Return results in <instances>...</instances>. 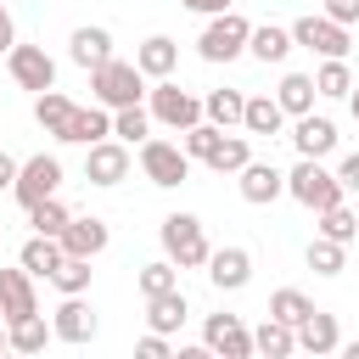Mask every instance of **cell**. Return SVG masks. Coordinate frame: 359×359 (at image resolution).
Segmentation results:
<instances>
[{
    "mask_svg": "<svg viewBox=\"0 0 359 359\" xmlns=\"http://www.w3.org/2000/svg\"><path fill=\"white\" fill-rule=\"evenodd\" d=\"M28 224H34L39 236H62V224H67V208H62L56 196H45V202H34V208H28Z\"/></svg>",
    "mask_w": 359,
    "mask_h": 359,
    "instance_id": "39",
    "label": "cell"
},
{
    "mask_svg": "<svg viewBox=\"0 0 359 359\" xmlns=\"http://www.w3.org/2000/svg\"><path fill=\"white\" fill-rule=\"evenodd\" d=\"M157 241H163V258L168 264H180V269H202L208 264V230H202V219L196 213H168L163 224H157Z\"/></svg>",
    "mask_w": 359,
    "mask_h": 359,
    "instance_id": "1",
    "label": "cell"
},
{
    "mask_svg": "<svg viewBox=\"0 0 359 359\" xmlns=\"http://www.w3.org/2000/svg\"><path fill=\"white\" fill-rule=\"evenodd\" d=\"M67 56L90 73V67H101L107 56H112V34L107 28H95V22H84V28H73V39H67Z\"/></svg>",
    "mask_w": 359,
    "mask_h": 359,
    "instance_id": "20",
    "label": "cell"
},
{
    "mask_svg": "<svg viewBox=\"0 0 359 359\" xmlns=\"http://www.w3.org/2000/svg\"><path fill=\"white\" fill-rule=\"evenodd\" d=\"M11 180H17V157L0 151V191H11Z\"/></svg>",
    "mask_w": 359,
    "mask_h": 359,
    "instance_id": "46",
    "label": "cell"
},
{
    "mask_svg": "<svg viewBox=\"0 0 359 359\" xmlns=\"http://www.w3.org/2000/svg\"><path fill=\"white\" fill-rule=\"evenodd\" d=\"M252 353H264V359H286V353H297L292 325H286V320H275V314H264V320H258V331H252Z\"/></svg>",
    "mask_w": 359,
    "mask_h": 359,
    "instance_id": "24",
    "label": "cell"
},
{
    "mask_svg": "<svg viewBox=\"0 0 359 359\" xmlns=\"http://www.w3.org/2000/svg\"><path fill=\"white\" fill-rule=\"evenodd\" d=\"M11 45H17V22H11V11L0 6V56H6Z\"/></svg>",
    "mask_w": 359,
    "mask_h": 359,
    "instance_id": "44",
    "label": "cell"
},
{
    "mask_svg": "<svg viewBox=\"0 0 359 359\" xmlns=\"http://www.w3.org/2000/svg\"><path fill=\"white\" fill-rule=\"evenodd\" d=\"M309 309H314V303H309V297H303L297 286H280V292L269 297V314H275V320H286V325H297V320H303Z\"/></svg>",
    "mask_w": 359,
    "mask_h": 359,
    "instance_id": "40",
    "label": "cell"
},
{
    "mask_svg": "<svg viewBox=\"0 0 359 359\" xmlns=\"http://www.w3.org/2000/svg\"><path fill=\"white\" fill-rule=\"evenodd\" d=\"M50 337L56 342H95V309L84 303V292L62 297V309L50 314Z\"/></svg>",
    "mask_w": 359,
    "mask_h": 359,
    "instance_id": "12",
    "label": "cell"
},
{
    "mask_svg": "<svg viewBox=\"0 0 359 359\" xmlns=\"http://www.w3.org/2000/svg\"><path fill=\"white\" fill-rule=\"evenodd\" d=\"M247 34H252V22L241 11H213L202 39H196V50H202V62H236L247 50Z\"/></svg>",
    "mask_w": 359,
    "mask_h": 359,
    "instance_id": "4",
    "label": "cell"
},
{
    "mask_svg": "<svg viewBox=\"0 0 359 359\" xmlns=\"http://www.w3.org/2000/svg\"><path fill=\"white\" fill-rule=\"evenodd\" d=\"M180 135H185V140H180V151H185L191 163H208L224 129H219V123H191V129H180Z\"/></svg>",
    "mask_w": 359,
    "mask_h": 359,
    "instance_id": "37",
    "label": "cell"
},
{
    "mask_svg": "<svg viewBox=\"0 0 359 359\" xmlns=\"http://www.w3.org/2000/svg\"><path fill=\"white\" fill-rule=\"evenodd\" d=\"M17 264H22L28 275H45V280H50V275H56V264H62V241L34 230V241H22V252H17Z\"/></svg>",
    "mask_w": 359,
    "mask_h": 359,
    "instance_id": "27",
    "label": "cell"
},
{
    "mask_svg": "<svg viewBox=\"0 0 359 359\" xmlns=\"http://www.w3.org/2000/svg\"><path fill=\"white\" fill-rule=\"evenodd\" d=\"M280 123H286V112H280L275 95H247V107H241V129L247 135H280Z\"/></svg>",
    "mask_w": 359,
    "mask_h": 359,
    "instance_id": "26",
    "label": "cell"
},
{
    "mask_svg": "<svg viewBox=\"0 0 359 359\" xmlns=\"http://www.w3.org/2000/svg\"><path fill=\"white\" fill-rule=\"evenodd\" d=\"M202 348L219 353V359H252V331L241 325V314H208Z\"/></svg>",
    "mask_w": 359,
    "mask_h": 359,
    "instance_id": "10",
    "label": "cell"
},
{
    "mask_svg": "<svg viewBox=\"0 0 359 359\" xmlns=\"http://www.w3.org/2000/svg\"><path fill=\"white\" fill-rule=\"evenodd\" d=\"M247 50H252L258 62H286V56H292V28L264 22V28H252V34H247Z\"/></svg>",
    "mask_w": 359,
    "mask_h": 359,
    "instance_id": "29",
    "label": "cell"
},
{
    "mask_svg": "<svg viewBox=\"0 0 359 359\" xmlns=\"http://www.w3.org/2000/svg\"><path fill=\"white\" fill-rule=\"evenodd\" d=\"M135 353H140V359H168L174 348H168V337H163V331H146V337L135 342Z\"/></svg>",
    "mask_w": 359,
    "mask_h": 359,
    "instance_id": "41",
    "label": "cell"
},
{
    "mask_svg": "<svg viewBox=\"0 0 359 359\" xmlns=\"http://www.w3.org/2000/svg\"><path fill=\"white\" fill-rule=\"evenodd\" d=\"M135 67H140L146 79H174V67H180V45H174L168 34H151V39H140Z\"/></svg>",
    "mask_w": 359,
    "mask_h": 359,
    "instance_id": "19",
    "label": "cell"
},
{
    "mask_svg": "<svg viewBox=\"0 0 359 359\" xmlns=\"http://www.w3.org/2000/svg\"><path fill=\"white\" fill-rule=\"evenodd\" d=\"M90 95H95L107 112H118V107H135V101L146 95V73H140L135 62H118V56H107L101 67H90Z\"/></svg>",
    "mask_w": 359,
    "mask_h": 359,
    "instance_id": "2",
    "label": "cell"
},
{
    "mask_svg": "<svg viewBox=\"0 0 359 359\" xmlns=\"http://www.w3.org/2000/svg\"><path fill=\"white\" fill-rule=\"evenodd\" d=\"M112 135V112L95 101V107H73V123H67V146H95V140H107Z\"/></svg>",
    "mask_w": 359,
    "mask_h": 359,
    "instance_id": "21",
    "label": "cell"
},
{
    "mask_svg": "<svg viewBox=\"0 0 359 359\" xmlns=\"http://www.w3.org/2000/svg\"><path fill=\"white\" fill-rule=\"evenodd\" d=\"M241 107H247V95H241V90H208L202 118H208V123H219V129H236V123H241Z\"/></svg>",
    "mask_w": 359,
    "mask_h": 359,
    "instance_id": "30",
    "label": "cell"
},
{
    "mask_svg": "<svg viewBox=\"0 0 359 359\" xmlns=\"http://www.w3.org/2000/svg\"><path fill=\"white\" fill-rule=\"evenodd\" d=\"M348 112H353V123H359V84L348 90Z\"/></svg>",
    "mask_w": 359,
    "mask_h": 359,
    "instance_id": "47",
    "label": "cell"
},
{
    "mask_svg": "<svg viewBox=\"0 0 359 359\" xmlns=\"http://www.w3.org/2000/svg\"><path fill=\"white\" fill-rule=\"evenodd\" d=\"M151 95V123H168V129H191V123H202V101L191 95V90H180L174 79H157V90H146Z\"/></svg>",
    "mask_w": 359,
    "mask_h": 359,
    "instance_id": "6",
    "label": "cell"
},
{
    "mask_svg": "<svg viewBox=\"0 0 359 359\" xmlns=\"http://www.w3.org/2000/svg\"><path fill=\"white\" fill-rule=\"evenodd\" d=\"M337 185H342V191H359V151H348V157L337 163Z\"/></svg>",
    "mask_w": 359,
    "mask_h": 359,
    "instance_id": "43",
    "label": "cell"
},
{
    "mask_svg": "<svg viewBox=\"0 0 359 359\" xmlns=\"http://www.w3.org/2000/svg\"><path fill=\"white\" fill-rule=\"evenodd\" d=\"M342 353H348V359H359V342H348V348H342Z\"/></svg>",
    "mask_w": 359,
    "mask_h": 359,
    "instance_id": "48",
    "label": "cell"
},
{
    "mask_svg": "<svg viewBox=\"0 0 359 359\" xmlns=\"http://www.w3.org/2000/svg\"><path fill=\"white\" fill-rule=\"evenodd\" d=\"M140 174L151 180V185H163V191H174V185H185L191 180V157L174 146V140H140Z\"/></svg>",
    "mask_w": 359,
    "mask_h": 359,
    "instance_id": "5",
    "label": "cell"
},
{
    "mask_svg": "<svg viewBox=\"0 0 359 359\" xmlns=\"http://www.w3.org/2000/svg\"><path fill=\"white\" fill-rule=\"evenodd\" d=\"M320 6H325V17H331V22H342V28H353V22H359V0H320Z\"/></svg>",
    "mask_w": 359,
    "mask_h": 359,
    "instance_id": "42",
    "label": "cell"
},
{
    "mask_svg": "<svg viewBox=\"0 0 359 359\" xmlns=\"http://www.w3.org/2000/svg\"><path fill=\"white\" fill-rule=\"evenodd\" d=\"M292 146H297V157H331V151H337V123L303 112L297 129H292Z\"/></svg>",
    "mask_w": 359,
    "mask_h": 359,
    "instance_id": "18",
    "label": "cell"
},
{
    "mask_svg": "<svg viewBox=\"0 0 359 359\" xmlns=\"http://www.w3.org/2000/svg\"><path fill=\"white\" fill-rule=\"evenodd\" d=\"M202 269H208V280H213L219 292H241V286L252 280V252H247V247H213Z\"/></svg>",
    "mask_w": 359,
    "mask_h": 359,
    "instance_id": "13",
    "label": "cell"
},
{
    "mask_svg": "<svg viewBox=\"0 0 359 359\" xmlns=\"http://www.w3.org/2000/svg\"><path fill=\"white\" fill-rule=\"evenodd\" d=\"M90 258H79V252H62V264H56V275H50V286L67 297V292H90Z\"/></svg>",
    "mask_w": 359,
    "mask_h": 359,
    "instance_id": "34",
    "label": "cell"
},
{
    "mask_svg": "<svg viewBox=\"0 0 359 359\" xmlns=\"http://www.w3.org/2000/svg\"><path fill=\"white\" fill-rule=\"evenodd\" d=\"M22 314H39V292H34V275L17 264V269H0V320H22Z\"/></svg>",
    "mask_w": 359,
    "mask_h": 359,
    "instance_id": "14",
    "label": "cell"
},
{
    "mask_svg": "<svg viewBox=\"0 0 359 359\" xmlns=\"http://www.w3.org/2000/svg\"><path fill=\"white\" fill-rule=\"evenodd\" d=\"M314 90H320V95H348V90H353L348 62H342V56H325V62H320V73H314Z\"/></svg>",
    "mask_w": 359,
    "mask_h": 359,
    "instance_id": "38",
    "label": "cell"
},
{
    "mask_svg": "<svg viewBox=\"0 0 359 359\" xmlns=\"http://www.w3.org/2000/svg\"><path fill=\"white\" fill-rule=\"evenodd\" d=\"M112 135H118L123 146L146 140V135H151V112H146L140 101H135V107H118V112H112Z\"/></svg>",
    "mask_w": 359,
    "mask_h": 359,
    "instance_id": "35",
    "label": "cell"
},
{
    "mask_svg": "<svg viewBox=\"0 0 359 359\" xmlns=\"http://www.w3.org/2000/svg\"><path fill=\"white\" fill-rule=\"evenodd\" d=\"M56 185H62V163H56L50 151H39V157H28V163H17V180H11V196H17L22 208H34V202H45V196H56Z\"/></svg>",
    "mask_w": 359,
    "mask_h": 359,
    "instance_id": "7",
    "label": "cell"
},
{
    "mask_svg": "<svg viewBox=\"0 0 359 359\" xmlns=\"http://www.w3.org/2000/svg\"><path fill=\"white\" fill-rule=\"evenodd\" d=\"M236 185H241V202H252V208H269L275 196H286V174H280L275 163H247V168H236Z\"/></svg>",
    "mask_w": 359,
    "mask_h": 359,
    "instance_id": "15",
    "label": "cell"
},
{
    "mask_svg": "<svg viewBox=\"0 0 359 359\" xmlns=\"http://www.w3.org/2000/svg\"><path fill=\"white\" fill-rule=\"evenodd\" d=\"M6 73L17 79V90H56V62L45 56V45H11L6 50Z\"/></svg>",
    "mask_w": 359,
    "mask_h": 359,
    "instance_id": "9",
    "label": "cell"
},
{
    "mask_svg": "<svg viewBox=\"0 0 359 359\" xmlns=\"http://www.w3.org/2000/svg\"><path fill=\"white\" fill-rule=\"evenodd\" d=\"M292 45H303L314 56H348V28L331 22L325 11H309V17L292 22Z\"/></svg>",
    "mask_w": 359,
    "mask_h": 359,
    "instance_id": "8",
    "label": "cell"
},
{
    "mask_svg": "<svg viewBox=\"0 0 359 359\" xmlns=\"http://www.w3.org/2000/svg\"><path fill=\"white\" fill-rule=\"evenodd\" d=\"M314 73H286L280 79V90H275V101H280V112L286 118H303V112H314Z\"/></svg>",
    "mask_w": 359,
    "mask_h": 359,
    "instance_id": "25",
    "label": "cell"
},
{
    "mask_svg": "<svg viewBox=\"0 0 359 359\" xmlns=\"http://www.w3.org/2000/svg\"><path fill=\"white\" fill-rule=\"evenodd\" d=\"M0 353H6V325H0Z\"/></svg>",
    "mask_w": 359,
    "mask_h": 359,
    "instance_id": "49",
    "label": "cell"
},
{
    "mask_svg": "<svg viewBox=\"0 0 359 359\" xmlns=\"http://www.w3.org/2000/svg\"><path fill=\"white\" fill-rule=\"evenodd\" d=\"M320 236H331V241H353L359 236V213L348 208V202H331V208H320Z\"/></svg>",
    "mask_w": 359,
    "mask_h": 359,
    "instance_id": "32",
    "label": "cell"
},
{
    "mask_svg": "<svg viewBox=\"0 0 359 359\" xmlns=\"http://www.w3.org/2000/svg\"><path fill=\"white\" fill-rule=\"evenodd\" d=\"M292 337H297V348L303 353H337L342 348V331H337V314H325V309H309L297 325H292Z\"/></svg>",
    "mask_w": 359,
    "mask_h": 359,
    "instance_id": "16",
    "label": "cell"
},
{
    "mask_svg": "<svg viewBox=\"0 0 359 359\" xmlns=\"http://www.w3.org/2000/svg\"><path fill=\"white\" fill-rule=\"evenodd\" d=\"M62 252H79V258H95V252H107V241H112V230H107V219H73L67 213V224H62Z\"/></svg>",
    "mask_w": 359,
    "mask_h": 359,
    "instance_id": "17",
    "label": "cell"
},
{
    "mask_svg": "<svg viewBox=\"0 0 359 359\" xmlns=\"http://www.w3.org/2000/svg\"><path fill=\"white\" fill-rule=\"evenodd\" d=\"M84 180L90 185H118V180H129V146L123 140H95V146H84Z\"/></svg>",
    "mask_w": 359,
    "mask_h": 359,
    "instance_id": "11",
    "label": "cell"
},
{
    "mask_svg": "<svg viewBox=\"0 0 359 359\" xmlns=\"http://www.w3.org/2000/svg\"><path fill=\"white\" fill-rule=\"evenodd\" d=\"M146 320H151V331H180L185 320H191V303H185V292L174 286V292H157V297H146Z\"/></svg>",
    "mask_w": 359,
    "mask_h": 359,
    "instance_id": "22",
    "label": "cell"
},
{
    "mask_svg": "<svg viewBox=\"0 0 359 359\" xmlns=\"http://www.w3.org/2000/svg\"><path fill=\"white\" fill-rule=\"evenodd\" d=\"M185 11H202V17H213V11H230V0H180Z\"/></svg>",
    "mask_w": 359,
    "mask_h": 359,
    "instance_id": "45",
    "label": "cell"
},
{
    "mask_svg": "<svg viewBox=\"0 0 359 359\" xmlns=\"http://www.w3.org/2000/svg\"><path fill=\"white\" fill-rule=\"evenodd\" d=\"M252 163V146H247V135H219V146H213V157H208V168L213 174H236V168H247Z\"/></svg>",
    "mask_w": 359,
    "mask_h": 359,
    "instance_id": "31",
    "label": "cell"
},
{
    "mask_svg": "<svg viewBox=\"0 0 359 359\" xmlns=\"http://www.w3.org/2000/svg\"><path fill=\"white\" fill-rule=\"evenodd\" d=\"M286 196L292 202H303V208H331V202H342L348 191L337 185V174L320 163V157H297V168H286Z\"/></svg>",
    "mask_w": 359,
    "mask_h": 359,
    "instance_id": "3",
    "label": "cell"
},
{
    "mask_svg": "<svg viewBox=\"0 0 359 359\" xmlns=\"http://www.w3.org/2000/svg\"><path fill=\"white\" fill-rule=\"evenodd\" d=\"M309 269H314V275H342V269H348V247L331 241V236H314V241H309Z\"/></svg>",
    "mask_w": 359,
    "mask_h": 359,
    "instance_id": "33",
    "label": "cell"
},
{
    "mask_svg": "<svg viewBox=\"0 0 359 359\" xmlns=\"http://www.w3.org/2000/svg\"><path fill=\"white\" fill-rule=\"evenodd\" d=\"M34 123H39L45 135H56V140H62V135H67V123H73V101H67L62 90H39V95H34Z\"/></svg>",
    "mask_w": 359,
    "mask_h": 359,
    "instance_id": "23",
    "label": "cell"
},
{
    "mask_svg": "<svg viewBox=\"0 0 359 359\" xmlns=\"http://www.w3.org/2000/svg\"><path fill=\"white\" fill-rule=\"evenodd\" d=\"M45 342H50V325L39 314H22V320L6 325V348L11 353H45Z\"/></svg>",
    "mask_w": 359,
    "mask_h": 359,
    "instance_id": "28",
    "label": "cell"
},
{
    "mask_svg": "<svg viewBox=\"0 0 359 359\" xmlns=\"http://www.w3.org/2000/svg\"><path fill=\"white\" fill-rule=\"evenodd\" d=\"M135 286H140V297H157V292H174V286H180V264H168V258H157V264H140V275H135Z\"/></svg>",
    "mask_w": 359,
    "mask_h": 359,
    "instance_id": "36",
    "label": "cell"
}]
</instances>
